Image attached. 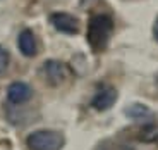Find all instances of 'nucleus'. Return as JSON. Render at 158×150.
I'll return each instance as SVG.
<instances>
[{
  "label": "nucleus",
  "mask_w": 158,
  "mask_h": 150,
  "mask_svg": "<svg viewBox=\"0 0 158 150\" xmlns=\"http://www.w3.org/2000/svg\"><path fill=\"white\" fill-rule=\"evenodd\" d=\"M112 28H114V23H112L110 16H107V14H96V16L91 17L89 24H88L86 36L93 50L100 52L107 47L112 35Z\"/></svg>",
  "instance_id": "nucleus-1"
},
{
  "label": "nucleus",
  "mask_w": 158,
  "mask_h": 150,
  "mask_svg": "<svg viewBox=\"0 0 158 150\" xmlns=\"http://www.w3.org/2000/svg\"><path fill=\"white\" fill-rule=\"evenodd\" d=\"M26 145L29 150H62L65 145V138L59 131L36 130L28 135Z\"/></svg>",
  "instance_id": "nucleus-2"
},
{
  "label": "nucleus",
  "mask_w": 158,
  "mask_h": 150,
  "mask_svg": "<svg viewBox=\"0 0 158 150\" xmlns=\"http://www.w3.org/2000/svg\"><path fill=\"white\" fill-rule=\"evenodd\" d=\"M67 66L60 60H45L43 62V76L52 86H59L67 79Z\"/></svg>",
  "instance_id": "nucleus-3"
},
{
  "label": "nucleus",
  "mask_w": 158,
  "mask_h": 150,
  "mask_svg": "<svg viewBox=\"0 0 158 150\" xmlns=\"http://www.w3.org/2000/svg\"><path fill=\"white\" fill-rule=\"evenodd\" d=\"M50 23L52 26L60 33L65 35H76L79 31V21L69 12H53L50 14Z\"/></svg>",
  "instance_id": "nucleus-4"
},
{
  "label": "nucleus",
  "mask_w": 158,
  "mask_h": 150,
  "mask_svg": "<svg viewBox=\"0 0 158 150\" xmlns=\"http://www.w3.org/2000/svg\"><path fill=\"white\" fill-rule=\"evenodd\" d=\"M31 97H33L31 86L28 83H24V81H14L7 88V100L10 104H14V105L26 104Z\"/></svg>",
  "instance_id": "nucleus-5"
},
{
  "label": "nucleus",
  "mask_w": 158,
  "mask_h": 150,
  "mask_svg": "<svg viewBox=\"0 0 158 150\" xmlns=\"http://www.w3.org/2000/svg\"><path fill=\"white\" fill-rule=\"evenodd\" d=\"M17 48L24 57H35L38 52V43L36 36L31 29H23L17 36Z\"/></svg>",
  "instance_id": "nucleus-6"
},
{
  "label": "nucleus",
  "mask_w": 158,
  "mask_h": 150,
  "mask_svg": "<svg viewBox=\"0 0 158 150\" xmlns=\"http://www.w3.org/2000/svg\"><path fill=\"white\" fill-rule=\"evenodd\" d=\"M115 102H117V91L114 88L107 86V88H102L100 91H96L93 100H91V105L95 107L96 111H107Z\"/></svg>",
  "instance_id": "nucleus-7"
},
{
  "label": "nucleus",
  "mask_w": 158,
  "mask_h": 150,
  "mask_svg": "<svg viewBox=\"0 0 158 150\" xmlns=\"http://www.w3.org/2000/svg\"><path fill=\"white\" fill-rule=\"evenodd\" d=\"M124 114L129 119H132V121H146V119H150L153 116L150 107L143 105V104H131V105H127Z\"/></svg>",
  "instance_id": "nucleus-8"
},
{
  "label": "nucleus",
  "mask_w": 158,
  "mask_h": 150,
  "mask_svg": "<svg viewBox=\"0 0 158 150\" xmlns=\"http://www.w3.org/2000/svg\"><path fill=\"white\" fill-rule=\"evenodd\" d=\"M9 67V54L5 50H0V76L7 71Z\"/></svg>",
  "instance_id": "nucleus-9"
},
{
  "label": "nucleus",
  "mask_w": 158,
  "mask_h": 150,
  "mask_svg": "<svg viewBox=\"0 0 158 150\" xmlns=\"http://www.w3.org/2000/svg\"><path fill=\"white\" fill-rule=\"evenodd\" d=\"M153 36H155V40L158 42V17L155 19V23H153Z\"/></svg>",
  "instance_id": "nucleus-10"
},
{
  "label": "nucleus",
  "mask_w": 158,
  "mask_h": 150,
  "mask_svg": "<svg viewBox=\"0 0 158 150\" xmlns=\"http://www.w3.org/2000/svg\"><path fill=\"white\" fill-rule=\"evenodd\" d=\"M155 85H156V88H158V74H156V78H155Z\"/></svg>",
  "instance_id": "nucleus-11"
}]
</instances>
